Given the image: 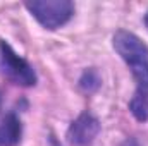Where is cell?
I'll list each match as a JSON object with an SVG mask.
<instances>
[{
    "label": "cell",
    "instance_id": "52a82bcc",
    "mask_svg": "<svg viewBox=\"0 0 148 146\" xmlns=\"http://www.w3.org/2000/svg\"><path fill=\"white\" fill-rule=\"evenodd\" d=\"M122 146H140V143H138L134 138H129V139H126V141H124V145H122Z\"/></svg>",
    "mask_w": 148,
    "mask_h": 146
},
{
    "label": "cell",
    "instance_id": "ba28073f",
    "mask_svg": "<svg viewBox=\"0 0 148 146\" xmlns=\"http://www.w3.org/2000/svg\"><path fill=\"white\" fill-rule=\"evenodd\" d=\"M143 21H145V26H147V29H148V12L145 14V19H143Z\"/></svg>",
    "mask_w": 148,
    "mask_h": 146
},
{
    "label": "cell",
    "instance_id": "3957f363",
    "mask_svg": "<svg viewBox=\"0 0 148 146\" xmlns=\"http://www.w3.org/2000/svg\"><path fill=\"white\" fill-rule=\"evenodd\" d=\"M0 72L9 77L12 83L29 88L36 84V72L29 65L28 60H24L21 55H17L12 46L7 41H0Z\"/></svg>",
    "mask_w": 148,
    "mask_h": 146
},
{
    "label": "cell",
    "instance_id": "8992f818",
    "mask_svg": "<svg viewBox=\"0 0 148 146\" xmlns=\"http://www.w3.org/2000/svg\"><path fill=\"white\" fill-rule=\"evenodd\" d=\"M100 84H102V79H100V76L95 69H86L79 77V88L88 91V93L97 91L100 88Z\"/></svg>",
    "mask_w": 148,
    "mask_h": 146
},
{
    "label": "cell",
    "instance_id": "5b68a950",
    "mask_svg": "<svg viewBox=\"0 0 148 146\" xmlns=\"http://www.w3.org/2000/svg\"><path fill=\"white\" fill-rule=\"evenodd\" d=\"M23 126L19 117L10 112L0 122V146H16L21 141Z\"/></svg>",
    "mask_w": 148,
    "mask_h": 146
},
{
    "label": "cell",
    "instance_id": "7a4b0ae2",
    "mask_svg": "<svg viewBox=\"0 0 148 146\" xmlns=\"http://www.w3.org/2000/svg\"><path fill=\"white\" fill-rule=\"evenodd\" d=\"M29 14L45 29H59L74 16V3L69 0H36L24 3Z\"/></svg>",
    "mask_w": 148,
    "mask_h": 146
},
{
    "label": "cell",
    "instance_id": "277c9868",
    "mask_svg": "<svg viewBox=\"0 0 148 146\" xmlns=\"http://www.w3.org/2000/svg\"><path fill=\"white\" fill-rule=\"evenodd\" d=\"M100 120L93 113L83 112L76 120L71 122L67 129V141L71 146H91L100 134Z\"/></svg>",
    "mask_w": 148,
    "mask_h": 146
},
{
    "label": "cell",
    "instance_id": "6da1fadb",
    "mask_svg": "<svg viewBox=\"0 0 148 146\" xmlns=\"http://www.w3.org/2000/svg\"><path fill=\"white\" fill-rule=\"evenodd\" d=\"M114 50L131 69L136 81L134 96L129 102L133 117L140 122L148 120V45L143 43L134 33L119 29L112 40Z\"/></svg>",
    "mask_w": 148,
    "mask_h": 146
}]
</instances>
